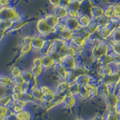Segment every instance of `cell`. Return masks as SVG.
Listing matches in <instances>:
<instances>
[{
  "instance_id": "obj_26",
  "label": "cell",
  "mask_w": 120,
  "mask_h": 120,
  "mask_svg": "<svg viewBox=\"0 0 120 120\" xmlns=\"http://www.w3.org/2000/svg\"><path fill=\"white\" fill-rule=\"evenodd\" d=\"M77 97H79L82 100H87L91 98L90 93L86 90V89L85 88V86H80V87H79V93H78Z\"/></svg>"
},
{
  "instance_id": "obj_5",
  "label": "cell",
  "mask_w": 120,
  "mask_h": 120,
  "mask_svg": "<svg viewBox=\"0 0 120 120\" xmlns=\"http://www.w3.org/2000/svg\"><path fill=\"white\" fill-rule=\"evenodd\" d=\"M47 38L43 36H40L37 33V34L34 35L33 36V40H32L31 43V46L32 49L35 51L39 52L42 49L43 46L45 43V40Z\"/></svg>"
},
{
  "instance_id": "obj_23",
  "label": "cell",
  "mask_w": 120,
  "mask_h": 120,
  "mask_svg": "<svg viewBox=\"0 0 120 120\" xmlns=\"http://www.w3.org/2000/svg\"><path fill=\"white\" fill-rule=\"evenodd\" d=\"M74 35H75L74 32H73L71 30H68V29L66 28L63 31V33L59 36L58 37L64 41L69 42L71 40V38H73Z\"/></svg>"
},
{
  "instance_id": "obj_43",
  "label": "cell",
  "mask_w": 120,
  "mask_h": 120,
  "mask_svg": "<svg viewBox=\"0 0 120 120\" xmlns=\"http://www.w3.org/2000/svg\"><path fill=\"white\" fill-rule=\"evenodd\" d=\"M58 83L60 84L63 92L67 93H68V91L69 90L70 86V83H69L66 81H61V80H60Z\"/></svg>"
},
{
  "instance_id": "obj_10",
  "label": "cell",
  "mask_w": 120,
  "mask_h": 120,
  "mask_svg": "<svg viewBox=\"0 0 120 120\" xmlns=\"http://www.w3.org/2000/svg\"><path fill=\"white\" fill-rule=\"evenodd\" d=\"M42 57V68L45 70H49L53 68L55 62L49 54L41 56Z\"/></svg>"
},
{
  "instance_id": "obj_3",
  "label": "cell",
  "mask_w": 120,
  "mask_h": 120,
  "mask_svg": "<svg viewBox=\"0 0 120 120\" xmlns=\"http://www.w3.org/2000/svg\"><path fill=\"white\" fill-rule=\"evenodd\" d=\"M36 30L37 34L46 38L53 34V28L49 26L43 18L40 19L37 22Z\"/></svg>"
},
{
  "instance_id": "obj_45",
  "label": "cell",
  "mask_w": 120,
  "mask_h": 120,
  "mask_svg": "<svg viewBox=\"0 0 120 120\" xmlns=\"http://www.w3.org/2000/svg\"><path fill=\"white\" fill-rule=\"evenodd\" d=\"M33 66L41 67L42 66V57L41 56H36L33 60Z\"/></svg>"
},
{
  "instance_id": "obj_1",
  "label": "cell",
  "mask_w": 120,
  "mask_h": 120,
  "mask_svg": "<svg viewBox=\"0 0 120 120\" xmlns=\"http://www.w3.org/2000/svg\"><path fill=\"white\" fill-rule=\"evenodd\" d=\"M111 52L112 51L111 48L107 41L103 40L101 43L97 45V46L93 48L90 52L91 53L90 55L91 58L93 59V60L95 61L101 58L104 55H106Z\"/></svg>"
},
{
  "instance_id": "obj_55",
  "label": "cell",
  "mask_w": 120,
  "mask_h": 120,
  "mask_svg": "<svg viewBox=\"0 0 120 120\" xmlns=\"http://www.w3.org/2000/svg\"><path fill=\"white\" fill-rule=\"evenodd\" d=\"M49 1L51 5L55 7V6H57L60 5L61 0H49Z\"/></svg>"
},
{
  "instance_id": "obj_48",
  "label": "cell",
  "mask_w": 120,
  "mask_h": 120,
  "mask_svg": "<svg viewBox=\"0 0 120 120\" xmlns=\"http://www.w3.org/2000/svg\"><path fill=\"white\" fill-rule=\"evenodd\" d=\"M8 108L0 106V118H5L6 116Z\"/></svg>"
},
{
  "instance_id": "obj_7",
  "label": "cell",
  "mask_w": 120,
  "mask_h": 120,
  "mask_svg": "<svg viewBox=\"0 0 120 120\" xmlns=\"http://www.w3.org/2000/svg\"><path fill=\"white\" fill-rule=\"evenodd\" d=\"M53 71L55 75L59 78L60 80L66 81L68 71L64 68L61 64H55L53 67Z\"/></svg>"
},
{
  "instance_id": "obj_4",
  "label": "cell",
  "mask_w": 120,
  "mask_h": 120,
  "mask_svg": "<svg viewBox=\"0 0 120 120\" xmlns=\"http://www.w3.org/2000/svg\"><path fill=\"white\" fill-rule=\"evenodd\" d=\"M61 64L68 71H73L80 65L76 56L73 57L69 56H65L62 58Z\"/></svg>"
},
{
  "instance_id": "obj_54",
  "label": "cell",
  "mask_w": 120,
  "mask_h": 120,
  "mask_svg": "<svg viewBox=\"0 0 120 120\" xmlns=\"http://www.w3.org/2000/svg\"><path fill=\"white\" fill-rule=\"evenodd\" d=\"M9 3V1L8 0H0V7H8V4Z\"/></svg>"
},
{
  "instance_id": "obj_51",
  "label": "cell",
  "mask_w": 120,
  "mask_h": 120,
  "mask_svg": "<svg viewBox=\"0 0 120 120\" xmlns=\"http://www.w3.org/2000/svg\"><path fill=\"white\" fill-rule=\"evenodd\" d=\"M16 105L20 106L21 108H23V109H25V108L27 106L28 103H26V101H25L23 99L21 98V99H19V100H18L17 101H16Z\"/></svg>"
},
{
  "instance_id": "obj_13",
  "label": "cell",
  "mask_w": 120,
  "mask_h": 120,
  "mask_svg": "<svg viewBox=\"0 0 120 120\" xmlns=\"http://www.w3.org/2000/svg\"><path fill=\"white\" fill-rule=\"evenodd\" d=\"M104 10L99 6H93L91 8L90 14L92 20H94L103 16Z\"/></svg>"
},
{
  "instance_id": "obj_19",
  "label": "cell",
  "mask_w": 120,
  "mask_h": 120,
  "mask_svg": "<svg viewBox=\"0 0 120 120\" xmlns=\"http://www.w3.org/2000/svg\"><path fill=\"white\" fill-rule=\"evenodd\" d=\"M100 28V26L95 21L92 20L91 22L89 24L88 26H86V27L85 28V30L86 31H87L88 33H90L92 36H94V35H96V34H97V32H98Z\"/></svg>"
},
{
  "instance_id": "obj_25",
  "label": "cell",
  "mask_w": 120,
  "mask_h": 120,
  "mask_svg": "<svg viewBox=\"0 0 120 120\" xmlns=\"http://www.w3.org/2000/svg\"><path fill=\"white\" fill-rule=\"evenodd\" d=\"M103 16L108 19H117L116 16H115V15L114 11L113 10V5H111V6H108V7L106 9L104 10Z\"/></svg>"
},
{
  "instance_id": "obj_29",
  "label": "cell",
  "mask_w": 120,
  "mask_h": 120,
  "mask_svg": "<svg viewBox=\"0 0 120 120\" xmlns=\"http://www.w3.org/2000/svg\"><path fill=\"white\" fill-rule=\"evenodd\" d=\"M113 69L109 65H104L101 66L100 70L99 75L103 76H108L113 72Z\"/></svg>"
},
{
  "instance_id": "obj_20",
  "label": "cell",
  "mask_w": 120,
  "mask_h": 120,
  "mask_svg": "<svg viewBox=\"0 0 120 120\" xmlns=\"http://www.w3.org/2000/svg\"><path fill=\"white\" fill-rule=\"evenodd\" d=\"M30 94L32 96L33 98H34L36 101L41 103L42 101L43 94L41 93V91L39 88V86H37L34 87L30 91Z\"/></svg>"
},
{
  "instance_id": "obj_49",
  "label": "cell",
  "mask_w": 120,
  "mask_h": 120,
  "mask_svg": "<svg viewBox=\"0 0 120 120\" xmlns=\"http://www.w3.org/2000/svg\"><path fill=\"white\" fill-rule=\"evenodd\" d=\"M113 10L115 15V16L117 19H120V6L119 4H114L113 5Z\"/></svg>"
},
{
  "instance_id": "obj_16",
  "label": "cell",
  "mask_w": 120,
  "mask_h": 120,
  "mask_svg": "<svg viewBox=\"0 0 120 120\" xmlns=\"http://www.w3.org/2000/svg\"><path fill=\"white\" fill-rule=\"evenodd\" d=\"M13 84V80L10 77L6 75H0V86L10 88Z\"/></svg>"
},
{
  "instance_id": "obj_30",
  "label": "cell",
  "mask_w": 120,
  "mask_h": 120,
  "mask_svg": "<svg viewBox=\"0 0 120 120\" xmlns=\"http://www.w3.org/2000/svg\"><path fill=\"white\" fill-rule=\"evenodd\" d=\"M33 75V77L36 78H38L44 71L43 68L42 67H37V66H32L31 70H30Z\"/></svg>"
},
{
  "instance_id": "obj_17",
  "label": "cell",
  "mask_w": 120,
  "mask_h": 120,
  "mask_svg": "<svg viewBox=\"0 0 120 120\" xmlns=\"http://www.w3.org/2000/svg\"><path fill=\"white\" fill-rule=\"evenodd\" d=\"M78 21L81 28H85L92 21L91 17L86 15H80L78 18Z\"/></svg>"
},
{
  "instance_id": "obj_2",
  "label": "cell",
  "mask_w": 120,
  "mask_h": 120,
  "mask_svg": "<svg viewBox=\"0 0 120 120\" xmlns=\"http://www.w3.org/2000/svg\"><path fill=\"white\" fill-rule=\"evenodd\" d=\"M0 20L16 22L22 20V19L15 8L6 7L0 8Z\"/></svg>"
},
{
  "instance_id": "obj_8",
  "label": "cell",
  "mask_w": 120,
  "mask_h": 120,
  "mask_svg": "<svg viewBox=\"0 0 120 120\" xmlns=\"http://www.w3.org/2000/svg\"><path fill=\"white\" fill-rule=\"evenodd\" d=\"M52 14L54 16H55L58 19H65L67 17L68 9L66 7L60 6V5L55 6V7H53Z\"/></svg>"
},
{
  "instance_id": "obj_33",
  "label": "cell",
  "mask_w": 120,
  "mask_h": 120,
  "mask_svg": "<svg viewBox=\"0 0 120 120\" xmlns=\"http://www.w3.org/2000/svg\"><path fill=\"white\" fill-rule=\"evenodd\" d=\"M79 86L77 83H74L72 84H70V86L69 88V90L68 91V93L70 94H72L73 96L77 97L78 95L79 91Z\"/></svg>"
},
{
  "instance_id": "obj_21",
  "label": "cell",
  "mask_w": 120,
  "mask_h": 120,
  "mask_svg": "<svg viewBox=\"0 0 120 120\" xmlns=\"http://www.w3.org/2000/svg\"><path fill=\"white\" fill-rule=\"evenodd\" d=\"M83 86H85V88L86 89V90L90 93L91 98L96 97L99 94V90H98V87L96 85V84H94V83H89V84Z\"/></svg>"
},
{
  "instance_id": "obj_38",
  "label": "cell",
  "mask_w": 120,
  "mask_h": 120,
  "mask_svg": "<svg viewBox=\"0 0 120 120\" xmlns=\"http://www.w3.org/2000/svg\"><path fill=\"white\" fill-rule=\"evenodd\" d=\"M11 93L13 94H21L23 93V88L22 87V85H19L15 84L13 85V86L11 88Z\"/></svg>"
},
{
  "instance_id": "obj_47",
  "label": "cell",
  "mask_w": 120,
  "mask_h": 120,
  "mask_svg": "<svg viewBox=\"0 0 120 120\" xmlns=\"http://www.w3.org/2000/svg\"><path fill=\"white\" fill-rule=\"evenodd\" d=\"M13 82L15 84L19 85H22L25 82L22 75H19V76H17L16 78H14V79H13Z\"/></svg>"
},
{
  "instance_id": "obj_46",
  "label": "cell",
  "mask_w": 120,
  "mask_h": 120,
  "mask_svg": "<svg viewBox=\"0 0 120 120\" xmlns=\"http://www.w3.org/2000/svg\"><path fill=\"white\" fill-rule=\"evenodd\" d=\"M80 16L79 11H76V10H73L68 9V15L67 17L71 18H75V19H78Z\"/></svg>"
},
{
  "instance_id": "obj_39",
  "label": "cell",
  "mask_w": 120,
  "mask_h": 120,
  "mask_svg": "<svg viewBox=\"0 0 120 120\" xmlns=\"http://www.w3.org/2000/svg\"><path fill=\"white\" fill-rule=\"evenodd\" d=\"M66 56H73V57H76V56H78V53H77L76 49H75V48L73 46H71V44L67 48L66 52Z\"/></svg>"
},
{
  "instance_id": "obj_14",
  "label": "cell",
  "mask_w": 120,
  "mask_h": 120,
  "mask_svg": "<svg viewBox=\"0 0 120 120\" xmlns=\"http://www.w3.org/2000/svg\"><path fill=\"white\" fill-rule=\"evenodd\" d=\"M52 38H48L45 40V43H44L42 49H41V51H40L38 53L40 54V56H43L45 55L49 54L50 51H51V46H52Z\"/></svg>"
},
{
  "instance_id": "obj_40",
  "label": "cell",
  "mask_w": 120,
  "mask_h": 120,
  "mask_svg": "<svg viewBox=\"0 0 120 120\" xmlns=\"http://www.w3.org/2000/svg\"><path fill=\"white\" fill-rule=\"evenodd\" d=\"M22 98L25 101H26L27 103H36V102H38V101H36L33 98L30 93H23L22 94Z\"/></svg>"
},
{
  "instance_id": "obj_11",
  "label": "cell",
  "mask_w": 120,
  "mask_h": 120,
  "mask_svg": "<svg viewBox=\"0 0 120 120\" xmlns=\"http://www.w3.org/2000/svg\"><path fill=\"white\" fill-rule=\"evenodd\" d=\"M76 103V97L72 94L67 93L64 97L63 104L67 108H73Z\"/></svg>"
},
{
  "instance_id": "obj_27",
  "label": "cell",
  "mask_w": 120,
  "mask_h": 120,
  "mask_svg": "<svg viewBox=\"0 0 120 120\" xmlns=\"http://www.w3.org/2000/svg\"><path fill=\"white\" fill-rule=\"evenodd\" d=\"M113 41L116 43H120V29L117 28L112 32L111 37L107 41Z\"/></svg>"
},
{
  "instance_id": "obj_44",
  "label": "cell",
  "mask_w": 120,
  "mask_h": 120,
  "mask_svg": "<svg viewBox=\"0 0 120 120\" xmlns=\"http://www.w3.org/2000/svg\"><path fill=\"white\" fill-rule=\"evenodd\" d=\"M39 88L40 91H41V93L43 94V96L53 90V88L48 86V85H39Z\"/></svg>"
},
{
  "instance_id": "obj_15",
  "label": "cell",
  "mask_w": 120,
  "mask_h": 120,
  "mask_svg": "<svg viewBox=\"0 0 120 120\" xmlns=\"http://www.w3.org/2000/svg\"><path fill=\"white\" fill-rule=\"evenodd\" d=\"M70 43L71 45L75 47H78V48H82L83 49L85 43H86V40H84L81 36L74 35L73 38L70 41Z\"/></svg>"
},
{
  "instance_id": "obj_9",
  "label": "cell",
  "mask_w": 120,
  "mask_h": 120,
  "mask_svg": "<svg viewBox=\"0 0 120 120\" xmlns=\"http://www.w3.org/2000/svg\"><path fill=\"white\" fill-rule=\"evenodd\" d=\"M94 78L91 76L90 74H83L79 75L77 77L76 83H78L79 86H85L86 85L91 83Z\"/></svg>"
},
{
  "instance_id": "obj_36",
  "label": "cell",
  "mask_w": 120,
  "mask_h": 120,
  "mask_svg": "<svg viewBox=\"0 0 120 120\" xmlns=\"http://www.w3.org/2000/svg\"><path fill=\"white\" fill-rule=\"evenodd\" d=\"M55 97V93L53 91V90H52L51 91L49 92L48 93H47V94H45V95L43 96L42 101L51 103L54 100Z\"/></svg>"
},
{
  "instance_id": "obj_32",
  "label": "cell",
  "mask_w": 120,
  "mask_h": 120,
  "mask_svg": "<svg viewBox=\"0 0 120 120\" xmlns=\"http://www.w3.org/2000/svg\"><path fill=\"white\" fill-rule=\"evenodd\" d=\"M11 98L10 94H6L0 97V106L7 107L8 104L11 102Z\"/></svg>"
},
{
  "instance_id": "obj_42",
  "label": "cell",
  "mask_w": 120,
  "mask_h": 120,
  "mask_svg": "<svg viewBox=\"0 0 120 120\" xmlns=\"http://www.w3.org/2000/svg\"><path fill=\"white\" fill-rule=\"evenodd\" d=\"M33 38V35H26L23 36L21 40V46L23 45H31Z\"/></svg>"
},
{
  "instance_id": "obj_31",
  "label": "cell",
  "mask_w": 120,
  "mask_h": 120,
  "mask_svg": "<svg viewBox=\"0 0 120 120\" xmlns=\"http://www.w3.org/2000/svg\"><path fill=\"white\" fill-rule=\"evenodd\" d=\"M66 28V25L64 23H58L56 26L53 27V34L55 36H57L58 37H59L60 34L63 33L65 29Z\"/></svg>"
},
{
  "instance_id": "obj_18",
  "label": "cell",
  "mask_w": 120,
  "mask_h": 120,
  "mask_svg": "<svg viewBox=\"0 0 120 120\" xmlns=\"http://www.w3.org/2000/svg\"><path fill=\"white\" fill-rule=\"evenodd\" d=\"M43 18L46 22L52 28L55 27L59 23L58 19L52 13L47 14Z\"/></svg>"
},
{
  "instance_id": "obj_22",
  "label": "cell",
  "mask_w": 120,
  "mask_h": 120,
  "mask_svg": "<svg viewBox=\"0 0 120 120\" xmlns=\"http://www.w3.org/2000/svg\"><path fill=\"white\" fill-rule=\"evenodd\" d=\"M27 23L28 22H26V21H24V20H22H22H20V21L14 22L10 30H8V31H7L6 34L10 33V32L13 33V32L21 30L25 25L27 24Z\"/></svg>"
},
{
  "instance_id": "obj_6",
  "label": "cell",
  "mask_w": 120,
  "mask_h": 120,
  "mask_svg": "<svg viewBox=\"0 0 120 120\" xmlns=\"http://www.w3.org/2000/svg\"><path fill=\"white\" fill-rule=\"evenodd\" d=\"M64 23L66 25V28L71 30L74 33L81 28L79 22H78V19L67 17Z\"/></svg>"
},
{
  "instance_id": "obj_41",
  "label": "cell",
  "mask_w": 120,
  "mask_h": 120,
  "mask_svg": "<svg viewBox=\"0 0 120 120\" xmlns=\"http://www.w3.org/2000/svg\"><path fill=\"white\" fill-rule=\"evenodd\" d=\"M21 75L26 82H29L33 78V75L30 70H22Z\"/></svg>"
},
{
  "instance_id": "obj_28",
  "label": "cell",
  "mask_w": 120,
  "mask_h": 120,
  "mask_svg": "<svg viewBox=\"0 0 120 120\" xmlns=\"http://www.w3.org/2000/svg\"><path fill=\"white\" fill-rule=\"evenodd\" d=\"M15 115L18 120H29L31 116L30 112L24 109Z\"/></svg>"
},
{
  "instance_id": "obj_50",
  "label": "cell",
  "mask_w": 120,
  "mask_h": 120,
  "mask_svg": "<svg viewBox=\"0 0 120 120\" xmlns=\"http://www.w3.org/2000/svg\"><path fill=\"white\" fill-rule=\"evenodd\" d=\"M10 96H11V100L16 102V101H17L18 100H19V99H21V98H22V94L11 93V94H10Z\"/></svg>"
},
{
  "instance_id": "obj_56",
  "label": "cell",
  "mask_w": 120,
  "mask_h": 120,
  "mask_svg": "<svg viewBox=\"0 0 120 120\" xmlns=\"http://www.w3.org/2000/svg\"><path fill=\"white\" fill-rule=\"evenodd\" d=\"M78 1H80L81 3H82V2H83L85 1V0H78Z\"/></svg>"
},
{
  "instance_id": "obj_35",
  "label": "cell",
  "mask_w": 120,
  "mask_h": 120,
  "mask_svg": "<svg viewBox=\"0 0 120 120\" xmlns=\"http://www.w3.org/2000/svg\"><path fill=\"white\" fill-rule=\"evenodd\" d=\"M82 6V3L78 0H71V3L68 7V10H73L76 11H79Z\"/></svg>"
},
{
  "instance_id": "obj_57",
  "label": "cell",
  "mask_w": 120,
  "mask_h": 120,
  "mask_svg": "<svg viewBox=\"0 0 120 120\" xmlns=\"http://www.w3.org/2000/svg\"><path fill=\"white\" fill-rule=\"evenodd\" d=\"M2 39H3V38H1V37H0V41H1V40H2Z\"/></svg>"
},
{
  "instance_id": "obj_53",
  "label": "cell",
  "mask_w": 120,
  "mask_h": 120,
  "mask_svg": "<svg viewBox=\"0 0 120 120\" xmlns=\"http://www.w3.org/2000/svg\"><path fill=\"white\" fill-rule=\"evenodd\" d=\"M107 120H118L117 114L115 113H108L107 115Z\"/></svg>"
},
{
  "instance_id": "obj_37",
  "label": "cell",
  "mask_w": 120,
  "mask_h": 120,
  "mask_svg": "<svg viewBox=\"0 0 120 120\" xmlns=\"http://www.w3.org/2000/svg\"><path fill=\"white\" fill-rule=\"evenodd\" d=\"M22 70H21V68H19L18 66H13L11 70H10V77L11 79L16 78L17 76L22 74Z\"/></svg>"
},
{
  "instance_id": "obj_34",
  "label": "cell",
  "mask_w": 120,
  "mask_h": 120,
  "mask_svg": "<svg viewBox=\"0 0 120 120\" xmlns=\"http://www.w3.org/2000/svg\"><path fill=\"white\" fill-rule=\"evenodd\" d=\"M77 77H78V75H76V73L73 70V71H68L66 81L68 82L69 83H70V84L76 83Z\"/></svg>"
},
{
  "instance_id": "obj_12",
  "label": "cell",
  "mask_w": 120,
  "mask_h": 120,
  "mask_svg": "<svg viewBox=\"0 0 120 120\" xmlns=\"http://www.w3.org/2000/svg\"><path fill=\"white\" fill-rule=\"evenodd\" d=\"M112 32V31L109 30L108 27L104 26L100 28L97 34H98V37H99L100 38L103 40L105 41H107L111 37Z\"/></svg>"
},
{
  "instance_id": "obj_24",
  "label": "cell",
  "mask_w": 120,
  "mask_h": 120,
  "mask_svg": "<svg viewBox=\"0 0 120 120\" xmlns=\"http://www.w3.org/2000/svg\"><path fill=\"white\" fill-rule=\"evenodd\" d=\"M33 51L31 45H21L19 48V56L23 57L26 56L30 52Z\"/></svg>"
},
{
  "instance_id": "obj_52",
  "label": "cell",
  "mask_w": 120,
  "mask_h": 120,
  "mask_svg": "<svg viewBox=\"0 0 120 120\" xmlns=\"http://www.w3.org/2000/svg\"><path fill=\"white\" fill-rule=\"evenodd\" d=\"M71 0H61L60 5L64 7H66V8L68 9V7H69L70 4L71 3Z\"/></svg>"
},
{
  "instance_id": "obj_58",
  "label": "cell",
  "mask_w": 120,
  "mask_h": 120,
  "mask_svg": "<svg viewBox=\"0 0 120 120\" xmlns=\"http://www.w3.org/2000/svg\"><path fill=\"white\" fill-rule=\"evenodd\" d=\"M8 1H9V0H8Z\"/></svg>"
}]
</instances>
